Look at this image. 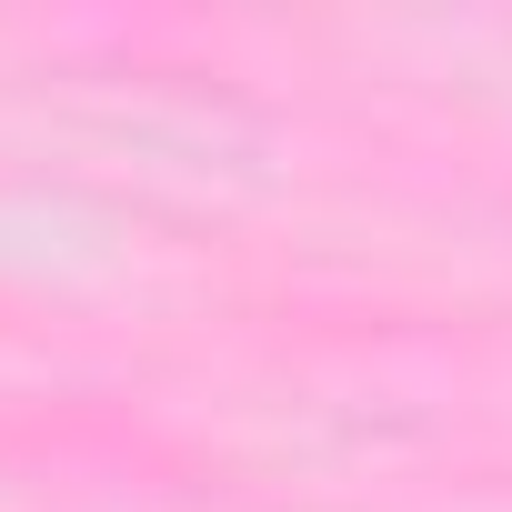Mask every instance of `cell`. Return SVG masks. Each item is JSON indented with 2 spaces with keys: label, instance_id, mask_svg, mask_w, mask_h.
I'll return each instance as SVG.
<instances>
[]
</instances>
